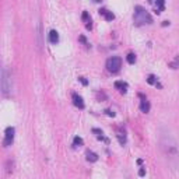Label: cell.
I'll return each mask as SVG.
<instances>
[{
	"mask_svg": "<svg viewBox=\"0 0 179 179\" xmlns=\"http://www.w3.org/2000/svg\"><path fill=\"white\" fill-rule=\"evenodd\" d=\"M118 139H119L120 144H126V133L122 130H118Z\"/></svg>",
	"mask_w": 179,
	"mask_h": 179,
	"instance_id": "obj_13",
	"label": "cell"
},
{
	"mask_svg": "<svg viewBox=\"0 0 179 179\" xmlns=\"http://www.w3.org/2000/svg\"><path fill=\"white\" fill-rule=\"evenodd\" d=\"M14 128H7L4 130V140H3V144H4V147H9V145H11V143H13L14 140Z\"/></svg>",
	"mask_w": 179,
	"mask_h": 179,
	"instance_id": "obj_5",
	"label": "cell"
},
{
	"mask_svg": "<svg viewBox=\"0 0 179 179\" xmlns=\"http://www.w3.org/2000/svg\"><path fill=\"white\" fill-rule=\"evenodd\" d=\"M161 148L164 154L166 155V160L172 166H175V162L178 165L179 162V150H178V143L174 140V137L169 136L168 133L161 136Z\"/></svg>",
	"mask_w": 179,
	"mask_h": 179,
	"instance_id": "obj_1",
	"label": "cell"
},
{
	"mask_svg": "<svg viewBox=\"0 0 179 179\" xmlns=\"http://www.w3.org/2000/svg\"><path fill=\"white\" fill-rule=\"evenodd\" d=\"M122 67V59L118 57V56H112L107 60V69L108 72L111 73H118Z\"/></svg>",
	"mask_w": 179,
	"mask_h": 179,
	"instance_id": "obj_4",
	"label": "cell"
},
{
	"mask_svg": "<svg viewBox=\"0 0 179 179\" xmlns=\"http://www.w3.org/2000/svg\"><path fill=\"white\" fill-rule=\"evenodd\" d=\"M87 161L90 162H95V161H98V155L94 153V151H87Z\"/></svg>",
	"mask_w": 179,
	"mask_h": 179,
	"instance_id": "obj_12",
	"label": "cell"
},
{
	"mask_svg": "<svg viewBox=\"0 0 179 179\" xmlns=\"http://www.w3.org/2000/svg\"><path fill=\"white\" fill-rule=\"evenodd\" d=\"M81 20L85 22V27H87L88 30H91V17H90V14L87 13V11H83V14H81Z\"/></svg>",
	"mask_w": 179,
	"mask_h": 179,
	"instance_id": "obj_9",
	"label": "cell"
},
{
	"mask_svg": "<svg viewBox=\"0 0 179 179\" xmlns=\"http://www.w3.org/2000/svg\"><path fill=\"white\" fill-rule=\"evenodd\" d=\"M10 91H11V76H10L9 70L3 67L1 69V92L4 97H7Z\"/></svg>",
	"mask_w": 179,
	"mask_h": 179,
	"instance_id": "obj_3",
	"label": "cell"
},
{
	"mask_svg": "<svg viewBox=\"0 0 179 179\" xmlns=\"http://www.w3.org/2000/svg\"><path fill=\"white\" fill-rule=\"evenodd\" d=\"M80 41H81V42H84V43H85V38H84V37H80Z\"/></svg>",
	"mask_w": 179,
	"mask_h": 179,
	"instance_id": "obj_21",
	"label": "cell"
},
{
	"mask_svg": "<svg viewBox=\"0 0 179 179\" xmlns=\"http://www.w3.org/2000/svg\"><path fill=\"white\" fill-rule=\"evenodd\" d=\"M84 144V141H83V139H81V137H74V139H73V145H74V147H81V145Z\"/></svg>",
	"mask_w": 179,
	"mask_h": 179,
	"instance_id": "obj_14",
	"label": "cell"
},
{
	"mask_svg": "<svg viewBox=\"0 0 179 179\" xmlns=\"http://www.w3.org/2000/svg\"><path fill=\"white\" fill-rule=\"evenodd\" d=\"M99 14H101V16H102L107 21H112V20L115 18V14L112 13V11H109L108 9H101V10H99Z\"/></svg>",
	"mask_w": 179,
	"mask_h": 179,
	"instance_id": "obj_7",
	"label": "cell"
},
{
	"mask_svg": "<svg viewBox=\"0 0 179 179\" xmlns=\"http://www.w3.org/2000/svg\"><path fill=\"white\" fill-rule=\"evenodd\" d=\"M105 113H107L108 116H115V112L111 111V109H105Z\"/></svg>",
	"mask_w": 179,
	"mask_h": 179,
	"instance_id": "obj_18",
	"label": "cell"
},
{
	"mask_svg": "<svg viewBox=\"0 0 179 179\" xmlns=\"http://www.w3.org/2000/svg\"><path fill=\"white\" fill-rule=\"evenodd\" d=\"M141 97V102H140V109L141 112H144V113H147V112L150 111V102L147 101V99L143 97V95H140Z\"/></svg>",
	"mask_w": 179,
	"mask_h": 179,
	"instance_id": "obj_8",
	"label": "cell"
},
{
	"mask_svg": "<svg viewBox=\"0 0 179 179\" xmlns=\"http://www.w3.org/2000/svg\"><path fill=\"white\" fill-rule=\"evenodd\" d=\"M133 21L136 25H144V24H151L153 18L148 14V11L141 7V6H136L134 7V16H133Z\"/></svg>",
	"mask_w": 179,
	"mask_h": 179,
	"instance_id": "obj_2",
	"label": "cell"
},
{
	"mask_svg": "<svg viewBox=\"0 0 179 179\" xmlns=\"http://www.w3.org/2000/svg\"><path fill=\"white\" fill-rule=\"evenodd\" d=\"M115 88H118L120 92H126L128 91V83H125V81H116L115 83Z\"/></svg>",
	"mask_w": 179,
	"mask_h": 179,
	"instance_id": "obj_10",
	"label": "cell"
},
{
	"mask_svg": "<svg viewBox=\"0 0 179 179\" xmlns=\"http://www.w3.org/2000/svg\"><path fill=\"white\" fill-rule=\"evenodd\" d=\"M162 10H164V1H162V0H160V1H157V3H155V13L160 14Z\"/></svg>",
	"mask_w": 179,
	"mask_h": 179,
	"instance_id": "obj_15",
	"label": "cell"
},
{
	"mask_svg": "<svg viewBox=\"0 0 179 179\" xmlns=\"http://www.w3.org/2000/svg\"><path fill=\"white\" fill-rule=\"evenodd\" d=\"M80 81L83 83L84 85H87V80H85V77H80Z\"/></svg>",
	"mask_w": 179,
	"mask_h": 179,
	"instance_id": "obj_20",
	"label": "cell"
},
{
	"mask_svg": "<svg viewBox=\"0 0 179 179\" xmlns=\"http://www.w3.org/2000/svg\"><path fill=\"white\" fill-rule=\"evenodd\" d=\"M73 104H74L78 109H84V107H85L84 101H83V98H81L78 94H73Z\"/></svg>",
	"mask_w": 179,
	"mask_h": 179,
	"instance_id": "obj_6",
	"label": "cell"
},
{
	"mask_svg": "<svg viewBox=\"0 0 179 179\" xmlns=\"http://www.w3.org/2000/svg\"><path fill=\"white\" fill-rule=\"evenodd\" d=\"M126 59H128V62H129L130 64H133L134 62H136V55H134V53H128Z\"/></svg>",
	"mask_w": 179,
	"mask_h": 179,
	"instance_id": "obj_16",
	"label": "cell"
},
{
	"mask_svg": "<svg viewBox=\"0 0 179 179\" xmlns=\"http://www.w3.org/2000/svg\"><path fill=\"white\" fill-rule=\"evenodd\" d=\"M139 175H140V176H144V175H145V169H144V168H140V171H139Z\"/></svg>",
	"mask_w": 179,
	"mask_h": 179,
	"instance_id": "obj_19",
	"label": "cell"
},
{
	"mask_svg": "<svg viewBox=\"0 0 179 179\" xmlns=\"http://www.w3.org/2000/svg\"><path fill=\"white\" fill-rule=\"evenodd\" d=\"M147 81H148L150 84H157V77L154 76V74H150L148 78H147Z\"/></svg>",
	"mask_w": 179,
	"mask_h": 179,
	"instance_id": "obj_17",
	"label": "cell"
},
{
	"mask_svg": "<svg viewBox=\"0 0 179 179\" xmlns=\"http://www.w3.org/2000/svg\"><path fill=\"white\" fill-rule=\"evenodd\" d=\"M49 41H51L52 43H57V42H59V34H57V31L52 30L51 32H49Z\"/></svg>",
	"mask_w": 179,
	"mask_h": 179,
	"instance_id": "obj_11",
	"label": "cell"
}]
</instances>
